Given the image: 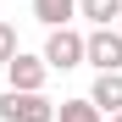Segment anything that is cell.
I'll return each instance as SVG.
<instances>
[{"label":"cell","mask_w":122,"mask_h":122,"mask_svg":"<svg viewBox=\"0 0 122 122\" xmlns=\"http://www.w3.org/2000/svg\"><path fill=\"white\" fill-rule=\"evenodd\" d=\"M45 72H72V67H83V33H72V28H56L45 39Z\"/></svg>","instance_id":"6da1fadb"},{"label":"cell","mask_w":122,"mask_h":122,"mask_svg":"<svg viewBox=\"0 0 122 122\" xmlns=\"http://www.w3.org/2000/svg\"><path fill=\"white\" fill-rule=\"evenodd\" d=\"M0 122H56V106L45 94H0Z\"/></svg>","instance_id":"7a4b0ae2"},{"label":"cell","mask_w":122,"mask_h":122,"mask_svg":"<svg viewBox=\"0 0 122 122\" xmlns=\"http://www.w3.org/2000/svg\"><path fill=\"white\" fill-rule=\"evenodd\" d=\"M83 61H94V72H122V33L117 28H94L83 39Z\"/></svg>","instance_id":"3957f363"},{"label":"cell","mask_w":122,"mask_h":122,"mask_svg":"<svg viewBox=\"0 0 122 122\" xmlns=\"http://www.w3.org/2000/svg\"><path fill=\"white\" fill-rule=\"evenodd\" d=\"M6 78H11V94H45V61H39V56H22V50H17L11 61H6Z\"/></svg>","instance_id":"277c9868"},{"label":"cell","mask_w":122,"mask_h":122,"mask_svg":"<svg viewBox=\"0 0 122 122\" xmlns=\"http://www.w3.org/2000/svg\"><path fill=\"white\" fill-rule=\"evenodd\" d=\"M83 100H89L100 117H106V111L117 117V111H122V72H100V78H94V89H89Z\"/></svg>","instance_id":"5b68a950"},{"label":"cell","mask_w":122,"mask_h":122,"mask_svg":"<svg viewBox=\"0 0 122 122\" xmlns=\"http://www.w3.org/2000/svg\"><path fill=\"white\" fill-rule=\"evenodd\" d=\"M33 17L56 33V28H67L72 17H78V0H33Z\"/></svg>","instance_id":"8992f818"},{"label":"cell","mask_w":122,"mask_h":122,"mask_svg":"<svg viewBox=\"0 0 122 122\" xmlns=\"http://www.w3.org/2000/svg\"><path fill=\"white\" fill-rule=\"evenodd\" d=\"M78 17H89L94 28H111V17H122V0H78Z\"/></svg>","instance_id":"52a82bcc"},{"label":"cell","mask_w":122,"mask_h":122,"mask_svg":"<svg viewBox=\"0 0 122 122\" xmlns=\"http://www.w3.org/2000/svg\"><path fill=\"white\" fill-rule=\"evenodd\" d=\"M56 122H106V117H100L89 100H61V106H56Z\"/></svg>","instance_id":"ba28073f"},{"label":"cell","mask_w":122,"mask_h":122,"mask_svg":"<svg viewBox=\"0 0 122 122\" xmlns=\"http://www.w3.org/2000/svg\"><path fill=\"white\" fill-rule=\"evenodd\" d=\"M11 56H17V28H11V22H0V67H6Z\"/></svg>","instance_id":"9c48e42d"},{"label":"cell","mask_w":122,"mask_h":122,"mask_svg":"<svg viewBox=\"0 0 122 122\" xmlns=\"http://www.w3.org/2000/svg\"><path fill=\"white\" fill-rule=\"evenodd\" d=\"M111 122H122V111H117V117H111Z\"/></svg>","instance_id":"30bf717a"}]
</instances>
